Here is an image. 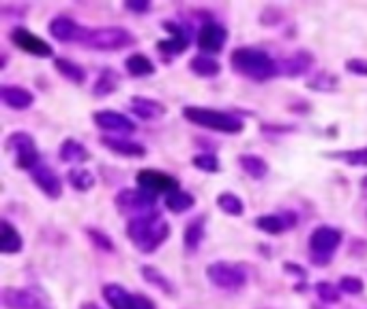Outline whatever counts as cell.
Wrapping results in <instances>:
<instances>
[{
    "instance_id": "1",
    "label": "cell",
    "mask_w": 367,
    "mask_h": 309,
    "mask_svg": "<svg viewBox=\"0 0 367 309\" xmlns=\"http://www.w3.org/2000/svg\"><path fill=\"white\" fill-rule=\"evenodd\" d=\"M170 234V225L159 217L157 210L140 217H131V221L127 223V236H129L136 247L142 251H155L157 247H162V243Z\"/></svg>"
},
{
    "instance_id": "2",
    "label": "cell",
    "mask_w": 367,
    "mask_h": 309,
    "mask_svg": "<svg viewBox=\"0 0 367 309\" xmlns=\"http://www.w3.org/2000/svg\"><path fill=\"white\" fill-rule=\"evenodd\" d=\"M230 62L234 71L251 79H268L279 71L275 60L258 47H238L232 52Z\"/></svg>"
},
{
    "instance_id": "3",
    "label": "cell",
    "mask_w": 367,
    "mask_h": 309,
    "mask_svg": "<svg viewBox=\"0 0 367 309\" xmlns=\"http://www.w3.org/2000/svg\"><path fill=\"white\" fill-rule=\"evenodd\" d=\"M183 116L204 129H213L219 134H241L243 132V121L232 116V114L219 112V110H209V108H183Z\"/></svg>"
},
{
    "instance_id": "4",
    "label": "cell",
    "mask_w": 367,
    "mask_h": 309,
    "mask_svg": "<svg viewBox=\"0 0 367 309\" xmlns=\"http://www.w3.org/2000/svg\"><path fill=\"white\" fill-rule=\"evenodd\" d=\"M79 41L86 47H92V50L114 52V50H123V47L134 45V35L129 30L118 28V26H105V28L84 30V35Z\"/></svg>"
},
{
    "instance_id": "5",
    "label": "cell",
    "mask_w": 367,
    "mask_h": 309,
    "mask_svg": "<svg viewBox=\"0 0 367 309\" xmlns=\"http://www.w3.org/2000/svg\"><path fill=\"white\" fill-rule=\"evenodd\" d=\"M340 243H342L340 230H335V227H329V225L316 227L309 236V249H312L314 264H318V267L329 264L335 249L340 247Z\"/></svg>"
},
{
    "instance_id": "6",
    "label": "cell",
    "mask_w": 367,
    "mask_h": 309,
    "mask_svg": "<svg viewBox=\"0 0 367 309\" xmlns=\"http://www.w3.org/2000/svg\"><path fill=\"white\" fill-rule=\"evenodd\" d=\"M114 202H116V208L121 210L123 215L140 217V215L153 213L157 198L153 196V193L144 191V189H121L116 193Z\"/></svg>"
},
{
    "instance_id": "7",
    "label": "cell",
    "mask_w": 367,
    "mask_h": 309,
    "mask_svg": "<svg viewBox=\"0 0 367 309\" xmlns=\"http://www.w3.org/2000/svg\"><path fill=\"white\" fill-rule=\"evenodd\" d=\"M206 277H209L219 290H226V292H238L247 282L245 273L228 262L209 264V269H206Z\"/></svg>"
},
{
    "instance_id": "8",
    "label": "cell",
    "mask_w": 367,
    "mask_h": 309,
    "mask_svg": "<svg viewBox=\"0 0 367 309\" xmlns=\"http://www.w3.org/2000/svg\"><path fill=\"white\" fill-rule=\"evenodd\" d=\"M3 305L7 309H52L50 301L33 288H5Z\"/></svg>"
},
{
    "instance_id": "9",
    "label": "cell",
    "mask_w": 367,
    "mask_h": 309,
    "mask_svg": "<svg viewBox=\"0 0 367 309\" xmlns=\"http://www.w3.org/2000/svg\"><path fill=\"white\" fill-rule=\"evenodd\" d=\"M7 151L15 153V161L18 166L24 170H33L39 166V151L28 134L18 132V134H11L7 140Z\"/></svg>"
},
{
    "instance_id": "10",
    "label": "cell",
    "mask_w": 367,
    "mask_h": 309,
    "mask_svg": "<svg viewBox=\"0 0 367 309\" xmlns=\"http://www.w3.org/2000/svg\"><path fill=\"white\" fill-rule=\"evenodd\" d=\"M136 181L140 185V189H144L149 193H153V196L157 198L159 193H166V196H170V193L179 191V181L174 176H168L164 172H157V170H140Z\"/></svg>"
},
{
    "instance_id": "11",
    "label": "cell",
    "mask_w": 367,
    "mask_h": 309,
    "mask_svg": "<svg viewBox=\"0 0 367 309\" xmlns=\"http://www.w3.org/2000/svg\"><path fill=\"white\" fill-rule=\"evenodd\" d=\"M92 121L99 129H105V132H114V134H134L136 132V123L129 121L121 112H112V110H99L92 114Z\"/></svg>"
},
{
    "instance_id": "12",
    "label": "cell",
    "mask_w": 367,
    "mask_h": 309,
    "mask_svg": "<svg viewBox=\"0 0 367 309\" xmlns=\"http://www.w3.org/2000/svg\"><path fill=\"white\" fill-rule=\"evenodd\" d=\"M11 41L20 47L22 52L30 54V56H39V58H47L52 56V47L47 45L43 39H39L37 35H33L26 28H15L11 32Z\"/></svg>"
},
{
    "instance_id": "13",
    "label": "cell",
    "mask_w": 367,
    "mask_h": 309,
    "mask_svg": "<svg viewBox=\"0 0 367 309\" xmlns=\"http://www.w3.org/2000/svg\"><path fill=\"white\" fill-rule=\"evenodd\" d=\"M228 35H226V28L211 22V24H204L198 32V47L200 52H204L206 56L209 54H217L223 43H226Z\"/></svg>"
},
{
    "instance_id": "14",
    "label": "cell",
    "mask_w": 367,
    "mask_h": 309,
    "mask_svg": "<svg viewBox=\"0 0 367 309\" xmlns=\"http://www.w3.org/2000/svg\"><path fill=\"white\" fill-rule=\"evenodd\" d=\"M164 28L170 32V39H164V41H159L157 47H159V52H164V54H172V56H177L181 52L187 50V45H189V35H187V30L183 26H179L177 22H164Z\"/></svg>"
},
{
    "instance_id": "15",
    "label": "cell",
    "mask_w": 367,
    "mask_h": 309,
    "mask_svg": "<svg viewBox=\"0 0 367 309\" xmlns=\"http://www.w3.org/2000/svg\"><path fill=\"white\" fill-rule=\"evenodd\" d=\"M30 178L35 181V185L45 193L47 198H60V193H62V185H60V178L56 176V172L52 168H47V166H37L30 170Z\"/></svg>"
},
{
    "instance_id": "16",
    "label": "cell",
    "mask_w": 367,
    "mask_h": 309,
    "mask_svg": "<svg viewBox=\"0 0 367 309\" xmlns=\"http://www.w3.org/2000/svg\"><path fill=\"white\" fill-rule=\"evenodd\" d=\"M47 28H50V35H52L56 41H62V43L82 39V35H84V30L79 28L71 18H65V15H60V18H54Z\"/></svg>"
},
{
    "instance_id": "17",
    "label": "cell",
    "mask_w": 367,
    "mask_h": 309,
    "mask_svg": "<svg viewBox=\"0 0 367 309\" xmlns=\"http://www.w3.org/2000/svg\"><path fill=\"white\" fill-rule=\"evenodd\" d=\"M0 97H3V103L11 110H28L35 103V97L30 90L22 88V86H11L5 84L0 88Z\"/></svg>"
},
{
    "instance_id": "18",
    "label": "cell",
    "mask_w": 367,
    "mask_h": 309,
    "mask_svg": "<svg viewBox=\"0 0 367 309\" xmlns=\"http://www.w3.org/2000/svg\"><path fill=\"white\" fill-rule=\"evenodd\" d=\"M131 112L142 121H159L164 119L166 108L164 103L149 99V97H131Z\"/></svg>"
},
{
    "instance_id": "19",
    "label": "cell",
    "mask_w": 367,
    "mask_h": 309,
    "mask_svg": "<svg viewBox=\"0 0 367 309\" xmlns=\"http://www.w3.org/2000/svg\"><path fill=\"white\" fill-rule=\"evenodd\" d=\"M101 144L112 153L123 155V157H144L147 155L144 146L129 140V138H101Z\"/></svg>"
},
{
    "instance_id": "20",
    "label": "cell",
    "mask_w": 367,
    "mask_h": 309,
    "mask_svg": "<svg viewBox=\"0 0 367 309\" xmlns=\"http://www.w3.org/2000/svg\"><path fill=\"white\" fill-rule=\"evenodd\" d=\"M103 299L112 309H136V297L129 295L125 288L118 284H107L103 286Z\"/></svg>"
},
{
    "instance_id": "21",
    "label": "cell",
    "mask_w": 367,
    "mask_h": 309,
    "mask_svg": "<svg viewBox=\"0 0 367 309\" xmlns=\"http://www.w3.org/2000/svg\"><path fill=\"white\" fill-rule=\"evenodd\" d=\"M296 217L286 213V215H262L256 219V225L266 234H281L286 227H294Z\"/></svg>"
},
{
    "instance_id": "22",
    "label": "cell",
    "mask_w": 367,
    "mask_h": 309,
    "mask_svg": "<svg viewBox=\"0 0 367 309\" xmlns=\"http://www.w3.org/2000/svg\"><path fill=\"white\" fill-rule=\"evenodd\" d=\"M60 159L65 161V164H82V161H86L90 155L86 151V146H82L77 140L69 138L60 144Z\"/></svg>"
},
{
    "instance_id": "23",
    "label": "cell",
    "mask_w": 367,
    "mask_h": 309,
    "mask_svg": "<svg viewBox=\"0 0 367 309\" xmlns=\"http://www.w3.org/2000/svg\"><path fill=\"white\" fill-rule=\"evenodd\" d=\"M312 62H314L312 54H307V52L301 50V52H296L294 56L286 58V60L281 62L279 71L286 73V75H301V73H305V71L312 67Z\"/></svg>"
},
{
    "instance_id": "24",
    "label": "cell",
    "mask_w": 367,
    "mask_h": 309,
    "mask_svg": "<svg viewBox=\"0 0 367 309\" xmlns=\"http://www.w3.org/2000/svg\"><path fill=\"white\" fill-rule=\"evenodd\" d=\"M0 227H3V234H0V251H3V254H18V251H22V236H20V232L15 230V227L9 221H3V223H0Z\"/></svg>"
},
{
    "instance_id": "25",
    "label": "cell",
    "mask_w": 367,
    "mask_h": 309,
    "mask_svg": "<svg viewBox=\"0 0 367 309\" xmlns=\"http://www.w3.org/2000/svg\"><path fill=\"white\" fill-rule=\"evenodd\" d=\"M189 69L194 71L196 75H200V77H215L221 71L219 62L215 58H211V56H206V54H198V56L191 58Z\"/></svg>"
},
{
    "instance_id": "26",
    "label": "cell",
    "mask_w": 367,
    "mask_h": 309,
    "mask_svg": "<svg viewBox=\"0 0 367 309\" xmlns=\"http://www.w3.org/2000/svg\"><path fill=\"white\" fill-rule=\"evenodd\" d=\"M125 69L134 77H147L155 73V64L144 54H131L125 60Z\"/></svg>"
},
{
    "instance_id": "27",
    "label": "cell",
    "mask_w": 367,
    "mask_h": 309,
    "mask_svg": "<svg viewBox=\"0 0 367 309\" xmlns=\"http://www.w3.org/2000/svg\"><path fill=\"white\" fill-rule=\"evenodd\" d=\"M204 238V219L202 217H196L194 221H191L187 227H185V249L187 251H198L200 243Z\"/></svg>"
},
{
    "instance_id": "28",
    "label": "cell",
    "mask_w": 367,
    "mask_h": 309,
    "mask_svg": "<svg viewBox=\"0 0 367 309\" xmlns=\"http://www.w3.org/2000/svg\"><path fill=\"white\" fill-rule=\"evenodd\" d=\"M238 164H241L245 174L251 176V178H264L266 172H268L266 161L258 155H241L238 157Z\"/></svg>"
},
{
    "instance_id": "29",
    "label": "cell",
    "mask_w": 367,
    "mask_h": 309,
    "mask_svg": "<svg viewBox=\"0 0 367 309\" xmlns=\"http://www.w3.org/2000/svg\"><path fill=\"white\" fill-rule=\"evenodd\" d=\"M56 69H58V73H60L62 77H67L69 82H73V84H82L84 79H86L84 69L79 67V64L67 60V58H56Z\"/></svg>"
},
{
    "instance_id": "30",
    "label": "cell",
    "mask_w": 367,
    "mask_h": 309,
    "mask_svg": "<svg viewBox=\"0 0 367 309\" xmlns=\"http://www.w3.org/2000/svg\"><path fill=\"white\" fill-rule=\"evenodd\" d=\"M194 204H196V198L181 189L166 196V206H168V210H172V213H185V210H189Z\"/></svg>"
},
{
    "instance_id": "31",
    "label": "cell",
    "mask_w": 367,
    "mask_h": 309,
    "mask_svg": "<svg viewBox=\"0 0 367 309\" xmlns=\"http://www.w3.org/2000/svg\"><path fill=\"white\" fill-rule=\"evenodd\" d=\"M116 86H118V75H116V71L105 69V71L99 75V79H97V84H94L92 92L97 95V97H107V95H112V92L116 90Z\"/></svg>"
},
{
    "instance_id": "32",
    "label": "cell",
    "mask_w": 367,
    "mask_h": 309,
    "mask_svg": "<svg viewBox=\"0 0 367 309\" xmlns=\"http://www.w3.org/2000/svg\"><path fill=\"white\" fill-rule=\"evenodd\" d=\"M217 206L223 210V213H228V215H232V217L243 215V210H245L243 200L236 198L234 193H221V196L217 198Z\"/></svg>"
},
{
    "instance_id": "33",
    "label": "cell",
    "mask_w": 367,
    "mask_h": 309,
    "mask_svg": "<svg viewBox=\"0 0 367 309\" xmlns=\"http://www.w3.org/2000/svg\"><path fill=\"white\" fill-rule=\"evenodd\" d=\"M142 275H144V280H147L151 286H155V288L162 290L164 295H172V284L166 280V275H162L155 267H142Z\"/></svg>"
},
{
    "instance_id": "34",
    "label": "cell",
    "mask_w": 367,
    "mask_h": 309,
    "mask_svg": "<svg viewBox=\"0 0 367 309\" xmlns=\"http://www.w3.org/2000/svg\"><path fill=\"white\" fill-rule=\"evenodd\" d=\"M69 183H71V187L73 189H77V191H88V189H92V185H94V176L88 172V170H71L69 172Z\"/></svg>"
},
{
    "instance_id": "35",
    "label": "cell",
    "mask_w": 367,
    "mask_h": 309,
    "mask_svg": "<svg viewBox=\"0 0 367 309\" xmlns=\"http://www.w3.org/2000/svg\"><path fill=\"white\" fill-rule=\"evenodd\" d=\"M329 157L333 159H342L350 166H367V146L365 149H357V151H346V153H331Z\"/></svg>"
},
{
    "instance_id": "36",
    "label": "cell",
    "mask_w": 367,
    "mask_h": 309,
    "mask_svg": "<svg viewBox=\"0 0 367 309\" xmlns=\"http://www.w3.org/2000/svg\"><path fill=\"white\" fill-rule=\"evenodd\" d=\"M316 292H318V297H320V301H325L327 305L338 303L340 297H342V290L335 288V286L329 284V282H318V284H316Z\"/></svg>"
},
{
    "instance_id": "37",
    "label": "cell",
    "mask_w": 367,
    "mask_h": 309,
    "mask_svg": "<svg viewBox=\"0 0 367 309\" xmlns=\"http://www.w3.org/2000/svg\"><path fill=\"white\" fill-rule=\"evenodd\" d=\"M194 166L202 172H217L219 170V161L213 153H202L194 157Z\"/></svg>"
},
{
    "instance_id": "38",
    "label": "cell",
    "mask_w": 367,
    "mask_h": 309,
    "mask_svg": "<svg viewBox=\"0 0 367 309\" xmlns=\"http://www.w3.org/2000/svg\"><path fill=\"white\" fill-rule=\"evenodd\" d=\"M340 290L346 292V295H361L363 292V282L359 277H353V275H346L340 282Z\"/></svg>"
},
{
    "instance_id": "39",
    "label": "cell",
    "mask_w": 367,
    "mask_h": 309,
    "mask_svg": "<svg viewBox=\"0 0 367 309\" xmlns=\"http://www.w3.org/2000/svg\"><path fill=\"white\" fill-rule=\"evenodd\" d=\"M88 236L92 238V243L97 247H101V249H105V251H112L114 249V245H112V240L105 236V234H101V232H97V230H88Z\"/></svg>"
},
{
    "instance_id": "40",
    "label": "cell",
    "mask_w": 367,
    "mask_h": 309,
    "mask_svg": "<svg viewBox=\"0 0 367 309\" xmlns=\"http://www.w3.org/2000/svg\"><path fill=\"white\" fill-rule=\"evenodd\" d=\"M346 69L350 73H355V75H367V60H361V58H350L346 62Z\"/></svg>"
},
{
    "instance_id": "41",
    "label": "cell",
    "mask_w": 367,
    "mask_h": 309,
    "mask_svg": "<svg viewBox=\"0 0 367 309\" xmlns=\"http://www.w3.org/2000/svg\"><path fill=\"white\" fill-rule=\"evenodd\" d=\"M335 84H338V79H335L333 75H327V73H322V75H318L314 82H312V86L314 88H318V90H327V88H333Z\"/></svg>"
},
{
    "instance_id": "42",
    "label": "cell",
    "mask_w": 367,
    "mask_h": 309,
    "mask_svg": "<svg viewBox=\"0 0 367 309\" xmlns=\"http://www.w3.org/2000/svg\"><path fill=\"white\" fill-rule=\"evenodd\" d=\"M125 7L129 9V11H134V13H144V11H149V9H151V5H149V3H131V0H129V3H127Z\"/></svg>"
},
{
    "instance_id": "43",
    "label": "cell",
    "mask_w": 367,
    "mask_h": 309,
    "mask_svg": "<svg viewBox=\"0 0 367 309\" xmlns=\"http://www.w3.org/2000/svg\"><path fill=\"white\" fill-rule=\"evenodd\" d=\"M136 309H155V305H153L147 297L138 295V297H136Z\"/></svg>"
},
{
    "instance_id": "44",
    "label": "cell",
    "mask_w": 367,
    "mask_h": 309,
    "mask_svg": "<svg viewBox=\"0 0 367 309\" xmlns=\"http://www.w3.org/2000/svg\"><path fill=\"white\" fill-rule=\"evenodd\" d=\"M283 269H286V271H290V273H296L299 277H305V271H303L301 267H296V264H290V262H288Z\"/></svg>"
},
{
    "instance_id": "45",
    "label": "cell",
    "mask_w": 367,
    "mask_h": 309,
    "mask_svg": "<svg viewBox=\"0 0 367 309\" xmlns=\"http://www.w3.org/2000/svg\"><path fill=\"white\" fill-rule=\"evenodd\" d=\"M79 309H101V307H99V305H94V303H84Z\"/></svg>"
},
{
    "instance_id": "46",
    "label": "cell",
    "mask_w": 367,
    "mask_h": 309,
    "mask_svg": "<svg viewBox=\"0 0 367 309\" xmlns=\"http://www.w3.org/2000/svg\"><path fill=\"white\" fill-rule=\"evenodd\" d=\"M363 189H367V176L363 178Z\"/></svg>"
},
{
    "instance_id": "47",
    "label": "cell",
    "mask_w": 367,
    "mask_h": 309,
    "mask_svg": "<svg viewBox=\"0 0 367 309\" xmlns=\"http://www.w3.org/2000/svg\"><path fill=\"white\" fill-rule=\"evenodd\" d=\"M312 309H320V307H316V305H314V307H312Z\"/></svg>"
}]
</instances>
